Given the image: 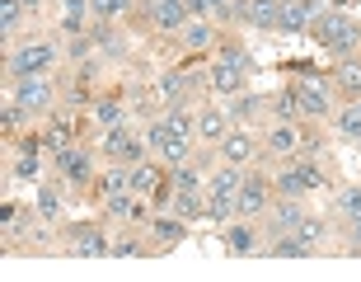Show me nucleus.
<instances>
[{
    "label": "nucleus",
    "instance_id": "obj_16",
    "mask_svg": "<svg viewBox=\"0 0 361 282\" xmlns=\"http://www.w3.org/2000/svg\"><path fill=\"white\" fill-rule=\"evenodd\" d=\"M99 188H104V198H118V193H127V188H132V170H127V165H113V170L99 179Z\"/></svg>",
    "mask_w": 361,
    "mask_h": 282
},
{
    "label": "nucleus",
    "instance_id": "obj_19",
    "mask_svg": "<svg viewBox=\"0 0 361 282\" xmlns=\"http://www.w3.org/2000/svg\"><path fill=\"white\" fill-rule=\"evenodd\" d=\"M226 245L235 249V254H254V249H258V240H254V230H249V226H230Z\"/></svg>",
    "mask_w": 361,
    "mask_h": 282
},
{
    "label": "nucleus",
    "instance_id": "obj_32",
    "mask_svg": "<svg viewBox=\"0 0 361 282\" xmlns=\"http://www.w3.org/2000/svg\"><path fill=\"white\" fill-rule=\"evenodd\" d=\"M164 127H169L174 136H192V118H188V113H169V118H164Z\"/></svg>",
    "mask_w": 361,
    "mask_h": 282
},
{
    "label": "nucleus",
    "instance_id": "obj_13",
    "mask_svg": "<svg viewBox=\"0 0 361 282\" xmlns=\"http://www.w3.org/2000/svg\"><path fill=\"white\" fill-rule=\"evenodd\" d=\"M268 151L272 155H295V151H300V132H295L291 122H277L272 136H268Z\"/></svg>",
    "mask_w": 361,
    "mask_h": 282
},
{
    "label": "nucleus",
    "instance_id": "obj_22",
    "mask_svg": "<svg viewBox=\"0 0 361 282\" xmlns=\"http://www.w3.org/2000/svg\"><path fill=\"white\" fill-rule=\"evenodd\" d=\"M338 132L343 136H361V104H348L338 113Z\"/></svg>",
    "mask_w": 361,
    "mask_h": 282
},
{
    "label": "nucleus",
    "instance_id": "obj_2",
    "mask_svg": "<svg viewBox=\"0 0 361 282\" xmlns=\"http://www.w3.org/2000/svg\"><path fill=\"white\" fill-rule=\"evenodd\" d=\"M235 202H240V165H230V170H221V175L212 179V202H207V216L226 221V216L235 212Z\"/></svg>",
    "mask_w": 361,
    "mask_h": 282
},
{
    "label": "nucleus",
    "instance_id": "obj_11",
    "mask_svg": "<svg viewBox=\"0 0 361 282\" xmlns=\"http://www.w3.org/2000/svg\"><path fill=\"white\" fill-rule=\"evenodd\" d=\"M56 170H61V175L66 179H75V184H90V155H85V151H56Z\"/></svg>",
    "mask_w": 361,
    "mask_h": 282
},
{
    "label": "nucleus",
    "instance_id": "obj_44",
    "mask_svg": "<svg viewBox=\"0 0 361 282\" xmlns=\"http://www.w3.org/2000/svg\"><path fill=\"white\" fill-rule=\"evenodd\" d=\"M19 5H24V10H33V5H42V0H19Z\"/></svg>",
    "mask_w": 361,
    "mask_h": 282
},
{
    "label": "nucleus",
    "instance_id": "obj_36",
    "mask_svg": "<svg viewBox=\"0 0 361 282\" xmlns=\"http://www.w3.org/2000/svg\"><path fill=\"white\" fill-rule=\"evenodd\" d=\"M343 212L361 216V188H348V193H343Z\"/></svg>",
    "mask_w": 361,
    "mask_h": 282
},
{
    "label": "nucleus",
    "instance_id": "obj_42",
    "mask_svg": "<svg viewBox=\"0 0 361 282\" xmlns=\"http://www.w3.org/2000/svg\"><path fill=\"white\" fill-rule=\"evenodd\" d=\"M164 94H169V99H178V94H183V81H178V76H169V81H164Z\"/></svg>",
    "mask_w": 361,
    "mask_h": 282
},
{
    "label": "nucleus",
    "instance_id": "obj_33",
    "mask_svg": "<svg viewBox=\"0 0 361 282\" xmlns=\"http://www.w3.org/2000/svg\"><path fill=\"white\" fill-rule=\"evenodd\" d=\"M94 118H99V122H108V127H118V118H122V108L113 104V99H104V104L94 108Z\"/></svg>",
    "mask_w": 361,
    "mask_h": 282
},
{
    "label": "nucleus",
    "instance_id": "obj_40",
    "mask_svg": "<svg viewBox=\"0 0 361 282\" xmlns=\"http://www.w3.org/2000/svg\"><path fill=\"white\" fill-rule=\"evenodd\" d=\"M230 0H202V14H226Z\"/></svg>",
    "mask_w": 361,
    "mask_h": 282
},
{
    "label": "nucleus",
    "instance_id": "obj_35",
    "mask_svg": "<svg viewBox=\"0 0 361 282\" xmlns=\"http://www.w3.org/2000/svg\"><path fill=\"white\" fill-rule=\"evenodd\" d=\"M38 212L42 216H56V212H61V198H56L52 188H42V193H38Z\"/></svg>",
    "mask_w": 361,
    "mask_h": 282
},
{
    "label": "nucleus",
    "instance_id": "obj_27",
    "mask_svg": "<svg viewBox=\"0 0 361 282\" xmlns=\"http://www.w3.org/2000/svg\"><path fill=\"white\" fill-rule=\"evenodd\" d=\"M19 19H24V5H19V0H5V5H0V28H5V38L14 33Z\"/></svg>",
    "mask_w": 361,
    "mask_h": 282
},
{
    "label": "nucleus",
    "instance_id": "obj_28",
    "mask_svg": "<svg viewBox=\"0 0 361 282\" xmlns=\"http://www.w3.org/2000/svg\"><path fill=\"white\" fill-rule=\"evenodd\" d=\"M127 5H132V0H90V10L99 14V19H118V14H127Z\"/></svg>",
    "mask_w": 361,
    "mask_h": 282
},
{
    "label": "nucleus",
    "instance_id": "obj_21",
    "mask_svg": "<svg viewBox=\"0 0 361 282\" xmlns=\"http://www.w3.org/2000/svg\"><path fill=\"white\" fill-rule=\"evenodd\" d=\"M300 221H305V216H300V207H295V198H286V202L277 207V230L286 235V230H295Z\"/></svg>",
    "mask_w": 361,
    "mask_h": 282
},
{
    "label": "nucleus",
    "instance_id": "obj_39",
    "mask_svg": "<svg viewBox=\"0 0 361 282\" xmlns=\"http://www.w3.org/2000/svg\"><path fill=\"white\" fill-rule=\"evenodd\" d=\"M295 235H300L305 245H314V240H319V221H300V226H295Z\"/></svg>",
    "mask_w": 361,
    "mask_h": 282
},
{
    "label": "nucleus",
    "instance_id": "obj_43",
    "mask_svg": "<svg viewBox=\"0 0 361 282\" xmlns=\"http://www.w3.org/2000/svg\"><path fill=\"white\" fill-rule=\"evenodd\" d=\"M352 245H357V249H361V216H357V230H352Z\"/></svg>",
    "mask_w": 361,
    "mask_h": 282
},
{
    "label": "nucleus",
    "instance_id": "obj_23",
    "mask_svg": "<svg viewBox=\"0 0 361 282\" xmlns=\"http://www.w3.org/2000/svg\"><path fill=\"white\" fill-rule=\"evenodd\" d=\"M132 198H136L132 188H127V193H118V198H108V212H113V216H127V221H132V216L141 212V202H132Z\"/></svg>",
    "mask_w": 361,
    "mask_h": 282
},
{
    "label": "nucleus",
    "instance_id": "obj_12",
    "mask_svg": "<svg viewBox=\"0 0 361 282\" xmlns=\"http://www.w3.org/2000/svg\"><path fill=\"white\" fill-rule=\"evenodd\" d=\"M268 179H244V184H240V202H235V207H240V212L244 216H249V212H263V202H268Z\"/></svg>",
    "mask_w": 361,
    "mask_h": 282
},
{
    "label": "nucleus",
    "instance_id": "obj_6",
    "mask_svg": "<svg viewBox=\"0 0 361 282\" xmlns=\"http://www.w3.org/2000/svg\"><path fill=\"white\" fill-rule=\"evenodd\" d=\"M104 151L108 155H113V160H122V165H141V141H136L132 132H127V127H113V132H108V141H104Z\"/></svg>",
    "mask_w": 361,
    "mask_h": 282
},
{
    "label": "nucleus",
    "instance_id": "obj_20",
    "mask_svg": "<svg viewBox=\"0 0 361 282\" xmlns=\"http://www.w3.org/2000/svg\"><path fill=\"white\" fill-rule=\"evenodd\" d=\"M169 202H174V212H178V216H202V198H197V188H178V193H174Z\"/></svg>",
    "mask_w": 361,
    "mask_h": 282
},
{
    "label": "nucleus",
    "instance_id": "obj_31",
    "mask_svg": "<svg viewBox=\"0 0 361 282\" xmlns=\"http://www.w3.org/2000/svg\"><path fill=\"white\" fill-rule=\"evenodd\" d=\"M85 5H90V0H66V28L71 33L85 24Z\"/></svg>",
    "mask_w": 361,
    "mask_h": 282
},
{
    "label": "nucleus",
    "instance_id": "obj_29",
    "mask_svg": "<svg viewBox=\"0 0 361 282\" xmlns=\"http://www.w3.org/2000/svg\"><path fill=\"white\" fill-rule=\"evenodd\" d=\"M207 42H212L207 24H183V47H207Z\"/></svg>",
    "mask_w": 361,
    "mask_h": 282
},
{
    "label": "nucleus",
    "instance_id": "obj_18",
    "mask_svg": "<svg viewBox=\"0 0 361 282\" xmlns=\"http://www.w3.org/2000/svg\"><path fill=\"white\" fill-rule=\"evenodd\" d=\"M240 71H244V66H230V61H221V66L212 71V90H216V94H235V90H240Z\"/></svg>",
    "mask_w": 361,
    "mask_h": 282
},
{
    "label": "nucleus",
    "instance_id": "obj_8",
    "mask_svg": "<svg viewBox=\"0 0 361 282\" xmlns=\"http://www.w3.org/2000/svg\"><path fill=\"white\" fill-rule=\"evenodd\" d=\"M295 104H300V113H310V118H324L329 113V90L314 81H300L295 85Z\"/></svg>",
    "mask_w": 361,
    "mask_h": 282
},
{
    "label": "nucleus",
    "instance_id": "obj_17",
    "mask_svg": "<svg viewBox=\"0 0 361 282\" xmlns=\"http://www.w3.org/2000/svg\"><path fill=\"white\" fill-rule=\"evenodd\" d=\"M132 193H160V165H136L132 170Z\"/></svg>",
    "mask_w": 361,
    "mask_h": 282
},
{
    "label": "nucleus",
    "instance_id": "obj_14",
    "mask_svg": "<svg viewBox=\"0 0 361 282\" xmlns=\"http://www.w3.org/2000/svg\"><path fill=\"white\" fill-rule=\"evenodd\" d=\"M221 155H226L230 165H244L249 155H254V141H249L244 132H226L221 136Z\"/></svg>",
    "mask_w": 361,
    "mask_h": 282
},
{
    "label": "nucleus",
    "instance_id": "obj_1",
    "mask_svg": "<svg viewBox=\"0 0 361 282\" xmlns=\"http://www.w3.org/2000/svg\"><path fill=\"white\" fill-rule=\"evenodd\" d=\"M314 38H319V47H329V52H352V47L361 42V28L352 24L348 14L324 10L319 19H314Z\"/></svg>",
    "mask_w": 361,
    "mask_h": 282
},
{
    "label": "nucleus",
    "instance_id": "obj_34",
    "mask_svg": "<svg viewBox=\"0 0 361 282\" xmlns=\"http://www.w3.org/2000/svg\"><path fill=\"white\" fill-rule=\"evenodd\" d=\"M66 136H71V122H56V127H47V146L66 151Z\"/></svg>",
    "mask_w": 361,
    "mask_h": 282
},
{
    "label": "nucleus",
    "instance_id": "obj_41",
    "mask_svg": "<svg viewBox=\"0 0 361 282\" xmlns=\"http://www.w3.org/2000/svg\"><path fill=\"white\" fill-rule=\"evenodd\" d=\"M38 175V160H33V155H24V160H19V179H33Z\"/></svg>",
    "mask_w": 361,
    "mask_h": 282
},
{
    "label": "nucleus",
    "instance_id": "obj_10",
    "mask_svg": "<svg viewBox=\"0 0 361 282\" xmlns=\"http://www.w3.org/2000/svg\"><path fill=\"white\" fill-rule=\"evenodd\" d=\"M150 19H155V28H183V19H188V5L183 0H150Z\"/></svg>",
    "mask_w": 361,
    "mask_h": 282
},
{
    "label": "nucleus",
    "instance_id": "obj_7",
    "mask_svg": "<svg viewBox=\"0 0 361 282\" xmlns=\"http://www.w3.org/2000/svg\"><path fill=\"white\" fill-rule=\"evenodd\" d=\"M314 19H319V5H314V0H291V5H281V28H286V33L314 28Z\"/></svg>",
    "mask_w": 361,
    "mask_h": 282
},
{
    "label": "nucleus",
    "instance_id": "obj_5",
    "mask_svg": "<svg viewBox=\"0 0 361 282\" xmlns=\"http://www.w3.org/2000/svg\"><path fill=\"white\" fill-rule=\"evenodd\" d=\"M150 146L160 151V160H164V165H174V170L188 160V136H174L169 127H164V122H155V127H150Z\"/></svg>",
    "mask_w": 361,
    "mask_h": 282
},
{
    "label": "nucleus",
    "instance_id": "obj_15",
    "mask_svg": "<svg viewBox=\"0 0 361 282\" xmlns=\"http://www.w3.org/2000/svg\"><path fill=\"white\" fill-rule=\"evenodd\" d=\"M71 249H75V254H108L113 245L104 240V230H75V240H71Z\"/></svg>",
    "mask_w": 361,
    "mask_h": 282
},
{
    "label": "nucleus",
    "instance_id": "obj_37",
    "mask_svg": "<svg viewBox=\"0 0 361 282\" xmlns=\"http://www.w3.org/2000/svg\"><path fill=\"white\" fill-rule=\"evenodd\" d=\"M174 184H178V188H197V170H192V165H178Z\"/></svg>",
    "mask_w": 361,
    "mask_h": 282
},
{
    "label": "nucleus",
    "instance_id": "obj_9",
    "mask_svg": "<svg viewBox=\"0 0 361 282\" xmlns=\"http://www.w3.org/2000/svg\"><path fill=\"white\" fill-rule=\"evenodd\" d=\"M230 14H244L263 28H281V5L277 0H254V5H230Z\"/></svg>",
    "mask_w": 361,
    "mask_h": 282
},
{
    "label": "nucleus",
    "instance_id": "obj_38",
    "mask_svg": "<svg viewBox=\"0 0 361 282\" xmlns=\"http://www.w3.org/2000/svg\"><path fill=\"white\" fill-rule=\"evenodd\" d=\"M221 61H230V66H244V52H240V42H226V47H221Z\"/></svg>",
    "mask_w": 361,
    "mask_h": 282
},
{
    "label": "nucleus",
    "instance_id": "obj_26",
    "mask_svg": "<svg viewBox=\"0 0 361 282\" xmlns=\"http://www.w3.org/2000/svg\"><path fill=\"white\" fill-rule=\"evenodd\" d=\"M314 245H305L300 235H286V240H277L272 245V254H281V259H300V254H310Z\"/></svg>",
    "mask_w": 361,
    "mask_h": 282
},
{
    "label": "nucleus",
    "instance_id": "obj_24",
    "mask_svg": "<svg viewBox=\"0 0 361 282\" xmlns=\"http://www.w3.org/2000/svg\"><path fill=\"white\" fill-rule=\"evenodd\" d=\"M155 240H160V245L183 240V221H174V216H160V221H155Z\"/></svg>",
    "mask_w": 361,
    "mask_h": 282
},
{
    "label": "nucleus",
    "instance_id": "obj_30",
    "mask_svg": "<svg viewBox=\"0 0 361 282\" xmlns=\"http://www.w3.org/2000/svg\"><path fill=\"white\" fill-rule=\"evenodd\" d=\"M334 81L343 85L348 94H361V66H338V76H334Z\"/></svg>",
    "mask_w": 361,
    "mask_h": 282
},
{
    "label": "nucleus",
    "instance_id": "obj_3",
    "mask_svg": "<svg viewBox=\"0 0 361 282\" xmlns=\"http://www.w3.org/2000/svg\"><path fill=\"white\" fill-rule=\"evenodd\" d=\"M52 61H56V47H52V42H28V47H19V52H14L10 71H14V81H19V76H42Z\"/></svg>",
    "mask_w": 361,
    "mask_h": 282
},
{
    "label": "nucleus",
    "instance_id": "obj_4",
    "mask_svg": "<svg viewBox=\"0 0 361 282\" xmlns=\"http://www.w3.org/2000/svg\"><path fill=\"white\" fill-rule=\"evenodd\" d=\"M14 104L28 108V113H42V108H52V85L42 81V76H19V85H14Z\"/></svg>",
    "mask_w": 361,
    "mask_h": 282
},
{
    "label": "nucleus",
    "instance_id": "obj_25",
    "mask_svg": "<svg viewBox=\"0 0 361 282\" xmlns=\"http://www.w3.org/2000/svg\"><path fill=\"white\" fill-rule=\"evenodd\" d=\"M197 132H202V136H226V113L207 108V113L197 118Z\"/></svg>",
    "mask_w": 361,
    "mask_h": 282
}]
</instances>
